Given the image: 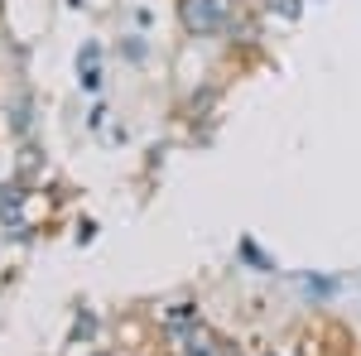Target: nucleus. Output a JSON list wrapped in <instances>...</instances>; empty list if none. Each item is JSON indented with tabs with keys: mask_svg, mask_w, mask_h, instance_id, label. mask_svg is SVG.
Returning <instances> with one entry per match:
<instances>
[{
	"mask_svg": "<svg viewBox=\"0 0 361 356\" xmlns=\"http://www.w3.org/2000/svg\"><path fill=\"white\" fill-rule=\"evenodd\" d=\"M82 356H121V347H92V352H82Z\"/></svg>",
	"mask_w": 361,
	"mask_h": 356,
	"instance_id": "0eeeda50",
	"label": "nucleus"
},
{
	"mask_svg": "<svg viewBox=\"0 0 361 356\" xmlns=\"http://www.w3.org/2000/svg\"><path fill=\"white\" fill-rule=\"evenodd\" d=\"M97 328H102V323H97V313H78V318H73V332H68V347H78V342H82V347H92V337H97Z\"/></svg>",
	"mask_w": 361,
	"mask_h": 356,
	"instance_id": "7ed1b4c3",
	"label": "nucleus"
},
{
	"mask_svg": "<svg viewBox=\"0 0 361 356\" xmlns=\"http://www.w3.org/2000/svg\"><path fill=\"white\" fill-rule=\"evenodd\" d=\"M173 352H178V356H217V337L197 323L193 332H183V337H178V347H173Z\"/></svg>",
	"mask_w": 361,
	"mask_h": 356,
	"instance_id": "f03ea898",
	"label": "nucleus"
},
{
	"mask_svg": "<svg viewBox=\"0 0 361 356\" xmlns=\"http://www.w3.org/2000/svg\"><path fill=\"white\" fill-rule=\"evenodd\" d=\"M304 294L323 303V299H333V294H337V284H333V279H318V274H308V279H304Z\"/></svg>",
	"mask_w": 361,
	"mask_h": 356,
	"instance_id": "20e7f679",
	"label": "nucleus"
},
{
	"mask_svg": "<svg viewBox=\"0 0 361 356\" xmlns=\"http://www.w3.org/2000/svg\"><path fill=\"white\" fill-rule=\"evenodd\" d=\"M178 20H183L188 34L207 39V34L226 29V20H231V0H178Z\"/></svg>",
	"mask_w": 361,
	"mask_h": 356,
	"instance_id": "f257e3e1",
	"label": "nucleus"
},
{
	"mask_svg": "<svg viewBox=\"0 0 361 356\" xmlns=\"http://www.w3.org/2000/svg\"><path fill=\"white\" fill-rule=\"evenodd\" d=\"M270 10H279L284 20H299V15H304V5H299V0H270Z\"/></svg>",
	"mask_w": 361,
	"mask_h": 356,
	"instance_id": "423d86ee",
	"label": "nucleus"
},
{
	"mask_svg": "<svg viewBox=\"0 0 361 356\" xmlns=\"http://www.w3.org/2000/svg\"><path fill=\"white\" fill-rule=\"evenodd\" d=\"M241 260H250L255 270H275V265H270V260H265V255L255 250V241H241Z\"/></svg>",
	"mask_w": 361,
	"mask_h": 356,
	"instance_id": "39448f33",
	"label": "nucleus"
}]
</instances>
